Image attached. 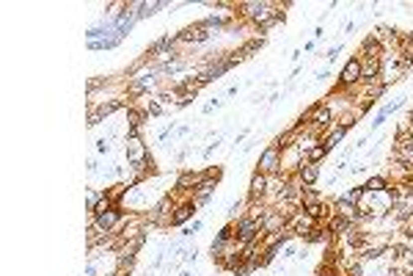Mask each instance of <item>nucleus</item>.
Returning <instances> with one entry per match:
<instances>
[{"label": "nucleus", "mask_w": 413, "mask_h": 276, "mask_svg": "<svg viewBox=\"0 0 413 276\" xmlns=\"http://www.w3.org/2000/svg\"><path fill=\"white\" fill-rule=\"evenodd\" d=\"M256 232H259V224H256L254 218H245V221L237 227V238H240V243H251V240L256 238Z\"/></svg>", "instance_id": "7ed1b4c3"}, {"label": "nucleus", "mask_w": 413, "mask_h": 276, "mask_svg": "<svg viewBox=\"0 0 413 276\" xmlns=\"http://www.w3.org/2000/svg\"><path fill=\"white\" fill-rule=\"evenodd\" d=\"M319 204V196L314 191H303V207H306V210H311V207H317Z\"/></svg>", "instance_id": "6e6552de"}, {"label": "nucleus", "mask_w": 413, "mask_h": 276, "mask_svg": "<svg viewBox=\"0 0 413 276\" xmlns=\"http://www.w3.org/2000/svg\"><path fill=\"white\" fill-rule=\"evenodd\" d=\"M265 188H267V177L262 174H254V180H251V196H262L265 193Z\"/></svg>", "instance_id": "423d86ee"}, {"label": "nucleus", "mask_w": 413, "mask_h": 276, "mask_svg": "<svg viewBox=\"0 0 413 276\" xmlns=\"http://www.w3.org/2000/svg\"><path fill=\"white\" fill-rule=\"evenodd\" d=\"M116 221H118V213L116 210H105V213H100V216H97V227H100V229H110Z\"/></svg>", "instance_id": "39448f33"}, {"label": "nucleus", "mask_w": 413, "mask_h": 276, "mask_svg": "<svg viewBox=\"0 0 413 276\" xmlns=\"http://www.w3.org/2000/svg\"><path fill=\"white\" fill-rule=\"evenodd\" d=\"M361 69H364V66H361V61L358 58H350L347 66L342 69V78H339V80H342L344 86L355 83V80H361Z\"/></svg>", "instance_id": "f03ea898"}, {"label": "nucleus", "mask_w": 413, "mask_h": 276, "mask_svg": "<svg viewBox=\"0 0 413 276\" xmlns=\"http://www.w3.org/2000/svg\"><path fill=\"white\" fill-rule=\"evenodd\" d=\"M325 152H328V149H325V146H314V149L309 152V160H311V163L322 160V155H325Z\"/></svg>", "instance_id": "ddd939ff"}, {"label": "nucleus", "mask_w": 413, "mask_h": 276, "mask_svg": "<svg viewBox=\"0 0 413 276\" xmlns=\"http://www.w3.org/2000/svg\"><path fill=\"white\" fill-rule=\"evenodd\" d=\"M190 213H193V207H190V204H185V207H179V210L174 213V224H182L185 218H190Z\"/></svg>", "instance_id": "9d476101"}, {"label": "nucleus", "mask_w": 413, "mask_h": 276, "mask_svg": "<svg viewBox=\"0 0 413 276\" xmlns=\"http://www.w3.org/2000/svg\"><path fill=\"white\" fill-rule=\"evenodd\" d=\"M366 191H375V193H378V191H386V180H383V177H372V180L369 182H366Z\"/></svg>", "instance_id": "1a4fd4ad"}, {"label": "nucleus", "mask_w": 413, "mask_h": 276, "mask_svg": "<svg viewBox=\"0 0 413 276\" xmlns=\"http://www.w3.org/2000/svg\"><path fill=\"white\" fill-rule=\"evenodd\" d=\"M344 227H347V221H344V218H339V221H333V229H336V232H342Z\"/></svg>", "instance_id": "dca6fc26"}, {"label": "nucleus", "mask_w": 413, "mask_h": 276, "mask_svg": "<svg viewBox=\"0 0 413 276\" xmlns=\"http://www.w3.org/2000/svg\"><path fill=\"white\" fill-rule=\"evenodd\" d=\"M317 177H319L317 163H306V166L301 168V180L306 182V185H314V182H317Z\"/></svg>", "instance_id": "20e7f679"}, {"label": "nucleus", "mask_w": 413, "mask_h": 276, "mask_svg": "<svg viewBox=\"0 0 413 276\" xmlns=\"http://www.w3.org/2000/svg\"><path fill=\"white\" fill-rule=\"evenodd\" d=\"M311 227H314V218L309 216V213H306V216H301V218H298V232H309Z\"/></svg>", "instance_id": "9b49d317"}, {"label": "nucleus", "mask_w": 413, "mask_h": 276, "mask_svg": "<svg viewBox=\"0 0 413 276\" xmlns=\"http://www.w3.org/2000/svg\"><path fill=\"white\" fill-rule=\"evenodd\" d=\"M182 39H193V42H201V39H206V33H204V28H190V30H185V36Z\"/></svg>", "instance_id": "f8f14e48"}, {"label": "nucleus", "mask_w": 413, "mask_h": 276, "mask_svg": "<svg viewBox=\"0 0 413 276\" xmlns=\"http://www.w3.org/2000/svg\"><path fill=\"white\" fill-rule=\"evenodd\" d=\"M361 193H364V188H353V191L344 196V202H347V204H355V202L361 199Z\"/></svg>", "instance_id": "4468645a"}, {"label": "nucleus", "mask_w": 413, "mask_h": 276, "mask_svg": "<svg viewBox=\"0 0 413 276\" xmlns=\"http://www.w3.org/2000/svg\"><path fill=\"white\" fill-rule=\"evenodd\" d=\"M278 166H281V157H278V146H270V149L262 155L259 160V168L262 174H273V171H278Z\"/></svg>", "instance_id": "f257e3e1"}, {"label": "nucleus", "mask_w": 413, "mask_h": 276, "mask_svg": "<svg viewBox=\"0 0 413 276\" xmlns=\"http://www.w3.org/2000/svg\"><path fill=\"white\" fill-rule=\"evenodd\" d=\"M141 155H143V149L138 146V141H130V157H132V160H138Z\"/></svg>", "instance_id": "2eb2a0df"}, {"label": "nucleus", "mask_w": 413, "mask_h": 276, "mask_svg": "<svg viewBox=\"0 0 413 276\" xmlns=\"http://www.w3.org/2000/svg\"><path fill=\"white\" fill-rule=\"evenodd\" d=\"M344 130H347V125H342V127H336V130H333V133H330V136H328V141H325V149H333V146H336L339 144V141H342V138H344Z\"/></svg>", "instance_id": "0eeeda50"}]
</instances>
